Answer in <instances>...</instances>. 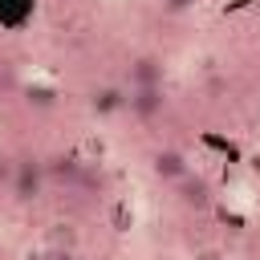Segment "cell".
Returning a JSON list of instances; mask_svg holds the SVG:
<instances>
[{
  "instance_id": "6da1fadb",
  "label": "cell",
  "mask_w": 260,
  "mask_h": 260,
  "mask_svg": "<svg viewBox=\"0 0 260 260\" xmlns=\"http://www.w3.org/2000/svg\"><path fill=\"white\" fill-rule=\"evenodd\" d=\"M126 106H130V114H134V118H142V122L158 118V114H162V106H167L162 85H138V89H130Z\"/></svg>"
},
{
  "instance_id": "7a4b0ae2",
  "label": "cell",
  "mask_w": 260,
  "mask_h": 260,
  "mask_svg": "<svg viewBox=\"0 0 260 260\" xmlns=\"http://www.w3.org/2000/svg\"><path fill=\"white\" fill-rule=\"evenodd\" d=\"M187 171H191V167H187L183 150H158V154H154V175H158L162 183H179Z\"/></svg>"
},
{
  "instance_id": "3957f363",
  "label": "cell",
  "mask_w": 260,
  "mask_h": 260,
  "mask_svg": "<svg viewBox=\"0 0 260 260\" xmlns=\"http://www.w3.org/2000/svg\"><path fill=\"white\" fill-rule=\"evenodd\" d=\"M16 199L20 203H28V199H37V191H41V167L32 162V158H24L20 167H16Z\"/></svg>"
},
{
  "instance_id": "277c9868",
  "label": "cell",
  "mask_w": 260,
  "mask_h": 260,
  "mask_svg": "<svg viewBox=\"0 0 260 260\" xmlns=\"http://www.w3.org/2000/svg\"><path fill=\"white\" fill-rule=\"evenodd\" d=\"M138 85H162V61L158 57H138L130 65V89Z\"/></svg>"
},
{
  "instance_id": "5b68a950",
  "label": "cell",
  "mask_w": 260,
  "mask_h": 260,
  "mask_svg": "<svg viewBox=\"0 0 260 260\" xmlns=\"http://www.w3.org/2000/svg\"><path fill=\"white\" fill-rule=\"evenodd\" d=\"M179 199H183L187 207H207V199H211V187L187 171V175L179 179Z\"/></svg>"
},
{
  "instance_id": "8992f818",
  "label": "cell",
  "mask_w": 260,
  "mask_h": 260,
  "mask_svg": "<svg viewBox=\"0 0 260 260\" xmlns=\"http://www.w3.org/2000/svg\"><path fill=\"white\" fill-rule=\"evenodd\" d=\"M118 106H126V98H122L118 89H102V93L93 98V110H102V114H110V110H118Z\"/></svg>"
},
{
  "instance_id": "52a82bcc",
  "label": "cell",
  "mask_w": 260,
  "mask_h": 260,
  "mask_svg": "<svg viewBox=\"0 0 260 260\" xmlns=\"http://www.w3.org/2000/svg\"><path fill=\"white\" fill-rule=\"evenodd\" d=\"M191 4H195V0H162V8H167V12H187Z\"/></svg>"
},
{
  "instance_id": "ba28073f",
  "label": "cell",
  "mask_w": 260,
  "mask_h": 260,
  "mask_svg": "<svg viewBox=\"0 0 260 260\" xmlns=\"http://www.w3.org/2000/svg\"><path fill=\"white\" fill-rule=\"evenodd\" d=\"M41 260H73V252H65V248H49Z\"/></svg>"
},
{
  "instance_id": "9c48e42d",
  "label": "cell",
  "mask_w": 260,
  "mask_h": 260,
  "mask_svg": "<svg viewBox=\"0 0 260 260\" xmlns=\"http://www.w3.org/2000/svg\"><path fill=\"white\" fill-rule=\"evenodd\" d=\"M199 260H215V252H203V256H199Z\"/></svg>"
}]
</instances>
